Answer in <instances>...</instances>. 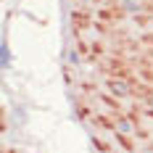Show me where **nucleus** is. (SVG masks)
I'll list each match as a JSON object with an SVG mask.
<instances>
[{"instance_id":"f257e3e1","label":"nucleus","mask_w":153,"mask_h":153,"mask_svg":"<svg viewBox=\"0 0 153 153\" xmlns=\"http://www.w3.org/2000/svg\"><path fill=\"white\" fill-rule=\"evenodd\" d=\"M119 143H122V145H124V151H132V143H129V140L124 137V135H122V137H119Z\"/></svg>"},{"instance_id":"f03ea898","label":"nucleus","mask_w":153,"mask_h":153,"mask_svg":"<svg viewBox=\"0 0 153 153\" xmlns=\"http://www.w3.org/2000/svg\"><path fill=\"white\" fill-rule=\"evenodd\" d=\"M5 153H13V151H5Z\"/></svg>"}]
</instances>
